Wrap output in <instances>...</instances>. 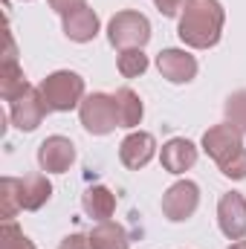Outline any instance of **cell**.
<instances>
[{"mask_svg": "<svg viewBox=\"0 0 246 249\" xmlns=\"http://www.w3.org/2000/svg\"><path fill=\"white\" fill-rule=\"evenodd\" d=\"M107 38L116 50H142L151 41V23L139 12H116L107 23Z\"/></svg>", "mask_w": 246, "mask_h": 249, "instance_id": "277c9868", "label": "cell"}, {"mask_svg": "<svg viewBox=\"0 0 246 249\" xmlns=\"http://www.w3.org/2000/svg\"><path fill=\"white\" fill-rule=\"evenodd\" d=\"M75 162V145L67 136H47L38 148V165L47 174H64Z\"/></svg>", "mask_w": 246, "mask_h": 249, "instance_id": "30bf717a", "label": "cell"}, {"mask_svg": "<svg viewBox=\"0 0 246 249\" xmlns=\"http://www.w3.org/2000/svg\"><path fill=\"white\" fill-rule=\"evenodd\" d=\"M226 119L241 133H246V90H238L226 99Z\"/></svg>", "mask_w": 246, "mask_h": 249, "instance_id": "ffe728a7", "label": "cell"}, {"mask_svg": "<svg viewBox=\"0 0 246 249\" xmlns=\"http://www.w3.org/2000/svg\"><path fill=\"white\" fill-rule=\"evenodd\" d=\"M217 223H220V232L229 238V241H241L246 235V200L244 194L238 191H229L220 197L217 203Z\"/></svg>", "mask_w": 246, "mask_h": 249, "instance_id": "9c48e42d", "label": "cell"}, {"mask_svg": "<svg viewBox=\"0 0 246 249\" xmlns=\"http://www.w3.org/2000/svg\"><path fill=\"white\" fill-rule=\"evenodd\" d=\"M159 160H162V168H165V171L183 174V171H188V168L197 162V148H194V142L177 136V139H168V142L162 145Z\"/></svg>", "mask_w": 246, "mask_h": 249, "instance_id": "5bb4252c", "label": "cell"}, {"mask_svg": "<svg viewBox=\"0 0 246 249\" xmlns=\"http://www.w3.org/2000/svg\"><path fill=\"white\" fill-rule=\"evenodd\" d=\"M53 197V183L44 174H29L23 180L3 177L0 180V214L3 220H12L15 212H38Z\"/></svg>", "mask_w": 246, "mask_h": 249, "instance_id": "7a4b0ae2", "label": "cell"}, {"mask_svg": "<svg viewBox=\"0 0 246 249\" xmlns=\"http://www.w3.org/2000/svg\"><path fill=\"white\" fill-rule=\"evenodd\" d=\"M38 90H41L47 107L58 110V113H67L84 102V78L78 72H70V70H58V72L47 75Z\"/></svg>", "mask_w": 246, "mask_h": 249, "instance_id": "3957f363", "label": "cell"}, {"mask_svg": "<svg viewBox=\"0 0 246 249\" xmlns=\"http://www.w3.org/2000/svg\"><path fill=\"white\" fill-rule=\"evenodd\" d=\"M157 67L162 78H168L171 84H188L197 75V61L185 50H162L157 55Z\"/></svg>", "mask_w": 246, "mask_h": 249, "instance_id": "7c38bea8", "label": "cell"}, {"mask_svg": "<svg viewBox=\"0 0 246 249\" xmlns=\"http://www.w3.org/2000/svg\"><path fill=\"white\" fill-rule=\"evenodd\" d=\"M47 113H50V107H47L41 90H35V87H29L15 102H9V116H12V124L18 130H35L38 124L44 122Z\"/></svg>", "mask_w": 246, "mask_h": 249, "instance_id": "ba28073f", "label": "cell"}, {"mask_svg": "<svg viewBox=\"0 0 246 249\" xmlns=\"http://www.w3.org/2000/svg\"><path fill=\"white\" fill-rule=\"evenodd\" d=\"M26 90H29V81L23 78V70H20L18 58H3L0 61V93H3V99L15 102Z\"/></svg>", "mask_w": 246, "mask_h": 249, "instance_id": "2e32d148", "label": "cell"}, {"mask_svg": "<svg viewBox=\"0 0 246 249\" xmlns=\"http://www.w3.org/2000/svg\"><path fill=\"white\" fill-rule=\"evenodd\" d=\"M116 99V110H119V127H136L142 122V99L130 90V87H122L113 93Z\"/></svg>", "mask_w": 246, "mask_h": 249, "instance_id": "ac0fdd59", "label": "cell"}, {"mask_svg": "<svg viewBox=\"0 0 246 249\" xmlns=\"http://www.w3.org/2000/svg\"><path fill=\"white\" fill-rule=\"evenodd\" d=\"M81 206H84V212H87L90 217L107 220V217H113V212H116V194L107 186H93V188L84 191Z\"/></svg>", "mask_w": 246, "mask_h": 249, "instance_id": "9a60e30c", "label": "cell"}, {"mask_svg": "<svg viewBox=\"0 0 246 249\" xmlns=\"http://www.w3.org/2000/svg\"><path fill=\"white\" fill-rule=\"evenodd\" d=\"M197 206H200V188H197V183H191V180H180V183H174V186L162 194V214L171 223L188 220L197 212Z\"/></svg>", "mask_w": 246, "mask_h": 249, "instance_id": "52a82bcc", "label": "cell"}, {"mask_svg": "<svg viewBox=\"0 0 246 249\" xmlns=\"http://www.w3.org/2000/svg\"><path fill=\"white\" fill-rule=\"evenodd\" d=\"M203 151L220 165V171L229 165V162H235L241 154H244V133L235 127V124H214V127H209L206 133H203Z\"/></svg>", "mask_w": 246, "mask_h": 249, "instance_id": "8992f818", "label": "cell"}, {"mask_svg": "<svg viewBox=\"0 0 246 249\" xmlns=\"http://www.w3.org/2000/svg\"><path fill=\"white\" fill-rule=\"evenodd\" d=\"M223 20H226V12L217 0H185L177 35L191 50H209L220 41Z\"/></svg>", "mask_w": 246, "mask_h": 249, "instance_id": "6da1fadb", "label": "cell"}, {"mask_svg": "<svg viewBox=\"0 0 246 249\" xmlns=\"http://www.w3.org/2000/svg\"><path fill=\"white\" fill-rule=\"evenodd\" d=\"M154 3H157V9L165 18H174L177 12H183V6H185V0H154Z\"/></svg>", "mask_w": 246, "mask_h": 249, "instance_id": "603a6c76", "label": "cell"}, {"mask_svg": "<svg viewBox=\"0 0 246 249\" xmlns=\"http://www.w3.org/2000/svg\"><path fill=\"white\" fill-rule=\"evenodd\" d=\"M78 116L84 130H90L93 136H105L110 130L119 127V110H116V99L107 93H93L84 96V102L78 105Z\"/></svg>", "mask_w": 246, "mask_h": 249, "instance_id": "5b68a950", "label": "cell"}, {"mask_svg": "<svg viewBox=\"0 0 246 249\" xmlns=\"http://www.w3.org/2000/svg\"><path fill=\"white\" fill-rule=\"evenodd\" d=\"M116 64H119V72L124 78H136V75H142L148 70V55L142 50H122Z\"/></svg>", "mask_w": 246, "mask_h": 249, "instance_id": "d6986e66", "label": "cell"}, {"mask_svg": "<svg viewBox=\"0 0 246 249\" xmlns=\"http://www.w3.org/2000/svg\"><path fill=\"white\" fill-rule=\"evenodd\" d=\"M0 249H35V244L23 235V229H18L12 220H3V232H0Z\"/></svg>", "mask_w": 246, "mask_h": 249, "instance_id": "44dd1931", "label": "cell"}, {"mask_svg": "<svg viewBox=\"0 0 246 249\" xmlns=\"http://www.w3.org/2000/svg\"><path fill=\"white\" fill-rule=\"evenodd\" d=\"M154 151H157L154 136L145 133V130H136V133H130V136L122 139V145H119V160H122L124 168L139 171V168H145V165L154 160Z\"/></svg>", "mask_w": 246, "mask_h": 249, "instance_id": "8fae6325", "label": "cell"}, {"mask_svg": "<svg viewBox=\"0 0 246 249\" xmlns=\"http://www.w3.org/2000/svg\"><path fill=\"white\" fill-rule=\"evenodd\" d=\"M99 32V15L84 3L78 9H72L70 15H64V35L70 41H78V44H87L93 41Z\"/></svg>", "mask_w": 246, "mask_h": 249, "instance_id": "4fadbf2b", "label": "cell"}, {"mask_svg": "<svg viewBox=\"0 0 246 249\" xmlns=\"http://www.w3.org/2000/svg\"><path fill=\"white\" fill-rule=\"evenodd\" d=\"M90 247L93 249H127V232H124L119 223H110V220H102L93 232H90Z\"/></svg>", "mask_w": 246, "mask_h": 249, "instance_id": "e0dca14e", "label": "cell"}, {"mask_svg": "<svg viewBox=\"0 0 246 249\" xmlns=\"http://www.w3.org/2000/svg\"><path fill=\"white\" fill-rule=\"evenodd\" d=\"M229 249H246V241H235V244H232Z\"/></svg>", "mask_w": 246, "mask_h": 249, "instance_id": "d4e9b609", "label": "cell"}, {"mask_svg": "<svg viewBox=\"0 0 246 249\" xmlns=\"http://www.w3.org/2000/svg\"><path fill=\"white\" fill-rule=\"evenodd\" d=\"M50 6L58 12V15H70L72 9H78V6H84V0H50Z\"/></svg>", "mask_w": 246, "mask_h": 249, "instance_id": "cb8c5ba5", "label": "cell"}, {"mask_svg": "<svg viewBox=\"0 0 246 249\" xmlns=\"http://www.w3.org/2000/svg\"><path fill=\"white\" fill-rule=\"evenodd\" d=\"M58 249H93V247H90V235H67Z\"/></svg>", "mask_w": 246, "mask_h": 249, "instance_id": "7402d4cb", "label": "cell"}]
</instances>
